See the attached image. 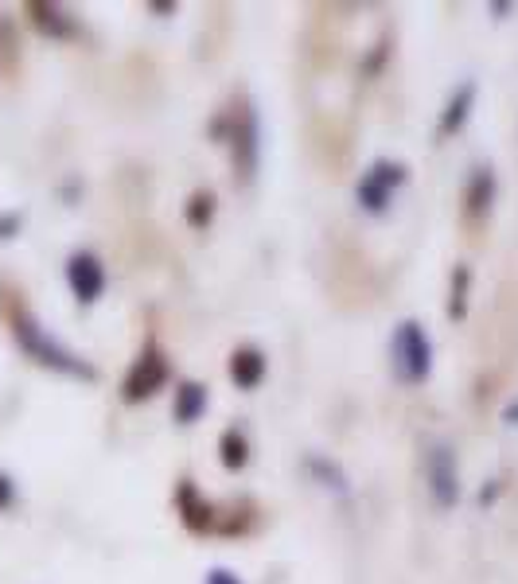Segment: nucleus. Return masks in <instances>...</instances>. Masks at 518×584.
<instances>
[{"mask_svg": "<svg viewBox=\"0 0 518 584\" xmlns=\"http://www.w3.org/2000/svg\"><path fill=\"white\" fill-rule=\"evenodd\" d=\"M390 363H394V374L406 382V386H417L429 378L433 370V343L425 328L417 320H406L394 328V339H390Z\"/></svg>", "mask_w": 518, "mask_h": 584, "instance_id": "obj_1", "label": "nucleus"}, {"mask_svg": "<svg viewBox=\"0 0 518 584\" xmlns=\"http://www.w3.org/2000/svg\"><path fill=\"white\" fill-rule=\"evenodd\" d=\"M16 339H20V347L39 359L43 366H55V370H63V374H74V378H94V370L82 363V359H74L67 347H59L55 339H47V331L39 328L32 316H16Z\"/></svg>", "mask_w": 518, "mask_h": 584, "instance_id": "obj_2", "label": "nucleus"}, {"mask_svg": "<svg viewBox=\"0 0 518 584\" xmlns=\"http://www.w3.org/2000/svg\"><path fill=\"white\" fill-rule=\"evenodd\" d=\"M402 183H406V168H402V164H394V160H374L370 172H363V180H359V203L367 207L370 215H382Z\"/></svg>", "mask_w": 518, "mask_h": 584, "instance_id": "obj_3", "label": "nucleus"}, {"mask_svg": "<svg viewBox=\"0 0 518 584\" xmlns=\"http://www.w3.org/2000/svg\"><path fill=\"white\" fill-rule=\"evenodd\" d=\"M425 479H429V491H433L437 507H452L460 499V472H456V456H452L448 444H437L425 456Z\"/></svg>", "mask_w": 518, "mask_h": 584, "instance_id": "obj_4", "label": "nucleus"}, {"mask_svg": "<svg viewBox=\"0 0 518 584\" xmlns=\"http://www.w3.org/2000/svg\"><path fill=\"white\" fill-rule=\"evenodd\" d=\"M164 382H168V359L156 347H148L145 355L133 363V370L125 374V402H145Z\"/></svg>", "mask_w": 518, "mask_h": 584, "instance_id": "obj_5", "label": "nucleus"}, {"mask_svg": "<svg viewBox=\"0 0 518 584\" xmlns=\"http://www.w3.org/2000/svg\"><path fill=\"white\" fill-rule=\"evenodd\" d=\"M67 281H71L74 296L82 304H94L102 296V289H106V269H102V261L94 254H74L67 261Z\"/></svg>", "mask_w": 518, "mask_h": 584, "instance_id": "obj_6", "label": "nucleus"}, {"mask_svg": "<svg viewBox=\"0 0 518 584\" xmlns=\"http://www.w3.org/2000/svg\"><path fill=\"white\" fill-rule=\"evenodd\" d=\"M258 168V117L250 110H242V129L234 133V176L242 172V180H254Z\"/></svg>", "mask_w": 518, "mask_h": 584, "instance_id": "obj_7", "label": "nucleus"}, {"mask_svg": "<svg viewBox=\"0 0 518 584\" xmlns=\"http://www.w3.org/2000/svg\"><path fill=\"white\" fill-rule=\"evenodd\" d=\"M230 378H234L242 390H254V386H261V378H265V355L254 351V347L234 351V359H230Z\"/></svg>", "mask_w": 518, "mask_h": 584, "instance_id": "obj_8", "label": "nucleus"}, {"mask_svg": "<svg viewBox=\"0 0 518 584\" xmlns=\"http://www.w3.org/2000/svg\"><path fill=\"white\" fill-rule=\"evenodd\" d=\"M180 511H184V522L195 530V534H203L211 522H215V511H211V503H199V491H195V483H180Z\"/></svg>", "mask_w": 518, "mask_h": 584, "instance_id": "obj_9", "label": "nucleus"}, {"mask_svg": "<svg viewBox=\"0 0 518 584\" xmlns=\"http://www.w3.org/2000/svg\"><path fill=\"white\" fill-rule=\"evenodd\" d=\"M203 409H207V386L184 382V386L176 390V421H180V425H195V421L203 417Z\"/></svg>", "mask_w": 518, "mask_h": 584, "instance_id": "obj_10", "label": "nucleus"}, {"mask_svg": "<svg viewBox=\"0 0 518 584\" xmlns=\"http://www.w3.org/2000/svg\"><path fill=\"white\" fill-rule=\"evenodd\" d=\"M472 102H476V82H464L456 94H452V102H448V110L441 117V133H456L464 121H468V113H472Z\"/></svg>", "mask_w": 518, "mask_h": 584, "instance_id": "obj_11", "label": "nucleus"}, {"mask_svg": "<svg viewBox=\"0 0 518 584\" xmlns=\"http://www.w3.org/2000/svg\"><path fill=\"white\" fill-rule=\"evenodd\" d=\"M491 199H495V176H491V168H476V176L468 183V211L480 219L491 211Z\"/></svg>", "mask_w": 518, "mask_h": 584, "instance_id": "obj_12", "label": "nucleus"}, {"mask_svg": "<svg viewBox=\"0 0 518 584\" xmlns=\"http://www.w3.org/2000/svg\"><path fill=\"white\" fill-rule=\"evenodd\" d=\"M219 452H222V464H226L230 472H238V468L250 464V444H246V437H242L238 429H226V433H222Z\"/></svg>", "mask_w": 518, "mask_h": 584, "instance_id": "obj_13", "label": "nucleus"}, {"mask_svg": "<svg viewBox=\"0 0 518 584\" xmlns=\"http://www.w3.org/2000/svg\"><path fill=\"white\" fill-rule=\"evenodd\" d=\"M468 281H472L468 265H456V273H452V300H448V316H456V320H464V312H468Z\"/></svg>", "mask_w": 518, "mask_h": 584, "instance_id": "obj_14", "label": "nucleus"}, {"mask_svg": "<svg viewBox=\"0 0 518 584\" xmlns=\"http://www.w3.org/2000/svg\"><path fill=\"white\" fill-rule=\"evenodd\" d=\"M215 215V195L211 191H199V195H191V207H187V222L195 226V230H203L207 222Z\"/></svg>", "mask_w": 518, "mask_h": 584, "instance_id": "obj_15", "label": "nucleus"}, {"mask_svg": "<svg viewBox=\"0 0 518 584\" xmlns=\"http://www.w3.org/2000/svg\"><path fill=\"white\" fill-rule=\"evenodd\" d=\"M32 12H36V24H43L47 32H55V36H63V32H67V24L59 20V8H47V4H36Z\"/></svg>", "mask_w": 518, "mask_h": 584, "instance_id": "obj_16", "label": "nucleus"}, {"mask_svg": "<svg viewBox=\"0 0 518 584\" xmlns=\"http://www.w3.org/2000/svg\"><path fill=\"white\" fill-rule=\"evenodd\" d=\"M207 584H242V581H238L234 573H226V569H211V573H207Z\"/></svg>", "mask_w": 518, "mask_h": 584, "instance_id": "obj_17", "label": "nucleus"}, {"mask_svg": "<svg viewBox=\"0 0 518 584\" xmlns=\"http://www.w3.org/2000/svg\"><path fill=\"white\" fill-rule=\"evenodd\" d=\"M16 226H20V219H16V215H8V219H0V238H8V234H12Z\"/></svg>", "mask_w": 518, "mask_h": 584, "instance_id": "obj_18", "label": "nucleus"}, {"mask_svg": "<svg viewBox=\"0 0 518 584\" xmlns=\"http://www.w3.org/2000/svg\"><path fill=\"white\" fill-rule=\"evenodd\" d=\"M12 499V483H8V475H0V507Z\"/></svg>", "mask_w": 518, "mask_h": 584, "instance_id": "obj_19", "label": "nucleus"}, {"mask_svg": "<svg viewBox=\"0 0 518 584\" xmlns=\"http://www.w3.org/2000/svg\"><path fill=\"white\" fill-rule=\"evenodd\" d=\"M507 421H511V425H518V405H511V409H507Z\"/></svg>", "mask_w": 518, "mask_h": 584, "instance_id": "obj_20", "label": "nucleus"}]
</instances>
